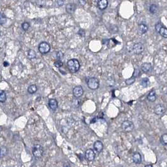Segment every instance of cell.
Masks as SVG:
<instances>
[{
	"label": "cell",
	"instance_id": "cell-15",
	"mask_svg": "<svg viewBox=\"0 0 167 167\" xmlns=\"http://www.w3.org/2000/svg\"><path fill=\"white\" fill-rule=\"evenodd\" d=\"M148 26L146 25L143 24V23L139 25L138 33L140 35H143L146 33L148 32Z\"/></svg>",
	"mask_w": 167,
	"mask_h": 167
},
{
	"label": "cell",
	"instance_id": "cell-17",
	"mask_svg": "<svg viewBox=\"0 0 167 167\" xmlns=\"http://www.w3.org/2000/svg\"><path fill=\"white\" fill-rule=\"evenodd\" d=\"M37 90H38V87L35 84L30 85L27 89L28 92L29 94H33L36 93V91H37Z\"/></svg>",
	"mask_w": 167,
	"mask_h": 167
},
{
	"label": "cell",
	"instance_id": "cell-13",
	"mask_svg": "<svg viewBox=\"0 0 167 167\" xmlns=\"http://www.w3.org/2000/svg\"><path fill=\"white\" fill-rule=\"evenodd\" d=\"M151 67L152 65L150 63H143L141 68V70L145 74H147L151 69Z\"/></svg>",
	"mask_w": 167,
	"mask_h": 167
},
{
	"label": "cell",
	"instance_id": "cell-9",
	"mask_svg": "<svg viewBox=\"0 0 167 167\" xmlns=\"http://www.w3.org/2000/svg\"><path fill=\"white\" fill-rule=\"evenodd\" d=\"M166 108L163 105L158 104L155 108V113L157 115H162L165 112Z\"/></svg>",
	"mask_w": 167,
	"mask_h": 167
},
{
	"label": "cell",
	"instance_id": "cell-34",
	"mask_svg": "<svg viewBox=\"0 0 167 167\" xmlns=\"http://www.w3.org/2000/svg\"><path fill=\"white\" fill-rule=\"evenodd\" d=\"M79 1L80 3V4L82 6L85 5L86 4V0H79Z\"/></svg>",
	"mask_w": 167,
	"mask_h": 167
},
{
	"label": "cell",
	"instance_id": "cell-8",
	"mask_svg": "<svg viewBox=\"0 0 167 167\" xmlns=\"http://www.w3.org/2000/svg\"><path fill=\"white\" fill-rule=\"evenodd\" d=\"M85 156H86V159L89 162H92L95 159L96 157V155H95L94 151L93 149H88L86 151L85 153Z\"/></svg>",
	"mask_w": 167,
	"mask_h": 167
},
{
	"label": "cell",
	"instance_id": "cell-29",
	"mask_svg": "<svg viewBox=\"0 0 167 167\" xmlns=\"http://www.w3.org/2000/svg\"><path fill=\"white\" fill-rule=\"evenodd\" d=\"M21 27L23 28V30L27 31L28 30V28H30V24H29L28 22H24V23H22Z\"/></svg>",
	"mask_w": 167,
	"mask_h": 167
},
{
	"label": "cell",
	"instance_id": "cell-7",
	"mask_svg": "<svg viewBox=\"0 0 167 167\" xmlns=\"http://www.w3.org/2000/svg\"><path fill=\"white\" fill-rule=\"evenodd\" d=\"M84 94V89L82 86H75L73 89V95L75 97L79 98Z\"/></svg>",
	"mask_w": 167,
	"mask_h": 167
},
{
	"label": "cell",
	"instance_id": "cell-21",
	"mask_svg": "<svg viewBox=\"0 0 167 167\" xmlns=\"http://www.w3.org/2000/svg\"><path fill=\"white\" fill-rule=\"evenodd\" d=\"M7 153H8V149H7V148L4 146H1V149H0V156H1V158L4 157L6 155Z\"/></svg>",
	"mask_w": 167,
	"mask_h": 167
},
{
	"label": "cell",
	"instance_id": "cell-22",
	"mask_svg": "<svg viewBox=\"0 0 167 167\" xmlns=\"http://www.w3.org/2000/svg\"><path fill=\"white\" fill-rule=\"evenodd\" d=\"M6 100V94L4 90H1L0 91V102L1 103H3Z\"/></svg>",
	"mask_w": 167,
	"mask_h": 167
},
{
	"label": "cell",
	"instance_id": "cell-14",
	"mask_svg": "<svg viewBox=\"0 0 167 167\" xmlns=\"http://www.w3.org/2000/svg\"><path fill=\"white\" fill-rule=\"evenodd\" d=\"M108 5V0H98L97 6L98 8L101 10H104L107 8Z\"/></svg>",
	"mask_w": 167,
	"mask_h": 167
},
{
	"label": "cell",
	"instance_id": "cell-4",
	"mask_svg": "<svg viewBox=\"0 0 167 167\" xmlns=\"http://www.w3.org/2000/svg\"><path fill=\"white\" fill-rule=\"evenodd\" d=\"M50 45L46 42H42L39 45V51L42 54H46L50 50Z\"/></svg>",
	"mask_w": 167,
	"mask_h": 167
},
{
	"label": "cell",
	"instance_id": "cell-12",
	"mask_svg": "<svg viewBox=\"0 0 167 167\" xmlns=\"http://www.w3.org/2000/svg\"><path fill=\"white\" fill-rule=\"evenodd\" d=\"M133 161L134 163L137 164V165L141 164V163L142 162V157L141 154L138 153V152H136V153H134L133 154Z\"/></svg>",
	"mask_w": 167,
	"mask_h": 167
},
{
	"label": "cell",
	"instance_id": "cell-6",
	"mask_svg": "<svg viewBox=\"0 0 167 167\" xmlns=\"http://www.w3.org/2000/svg\"><path fill=\"white\" fill-rule=\"evenodd\" d=\"M133 51L134 54L140 55L144 51V46L141 43H136L133 45Z\"/></svg>",
	"mask_w": 167,
	"mask_h": 167
},
{
	"label": "cell",
	"instance_id": "cell-10",
	"mask_svg": "<svg viewBox=\"0 0 167 167\" xmlns=\"http://www.w3.org/2000/svg\"><path fill=\"white\" fill-rule=\"evenodd\" d=\"M93 146L95 150L97 152H98V153H101L104 148L103 143L101 141H95V143H94Z\"/></svg>",
	"mask_w": 167,
	"mask_h": 167
},
{
	"label": "cell",
	"instance_id": "cell-25",
	"mask_svg": "<svg viewBox=\"0 0 167 167\" xmlns=\"http://www.w3.org/2000/svg\"><path fill=\"white\" fill-rule=\"evenodd\" d=\"M161 143L163 145H167V134H163L161 136Z\"/></svg>",
	"mask_w": 167,
	"mask_h": 167
},
{
	"label": "cell",
	"instance_id": "cell-28",
	"mask_svg": "<svg viewBox=\"0 0 167 167\" xmlns=\"http://www.w3.org/2000/svg\"><path fill=\"white\" fill-rule=\"evenodd\" d=\"M63 62H62L61 60H58L55 61V62H54V65H55V67H56L57 68H60L63 66Z\"/></svg>",
	"mask_w": 167,
	"mask_h": 167
},
{
	"label": "cell",
	"instance_id": "cell-20",
	"mask_svg": "<svg viewBox=\"0 0 167 167\" xmlns=\"http://www.w3.org/2000/svg\"><path fill=\"white\" fill-rule=\"evenodd\" d=\"M158 33H159L160 35L162 36H163V38H165V39H166L167 38V29L166 28L163 27V26H162L161 28L160 29Z\"/></svg>",
	"mask_w": 167,
	"mask_h": 167
},
{
	"label": "cell",
	"instance_id": "cell-31",
	"mask_svg": "<svg viewBox=\"0 0 167 167\" xmlns=\"http://www.w3.org/2000/svg\"><path fill=\"white\" fill-rule=\"evenodd\" d=\"M140 70H139V69H135V70H134V73H133V77H135V78H136V77H138V76H139V75H140Z\"/></svg>",
	"mask_w": 167,
	"mask_h": 167
},
{
	"label": "cell",
	"instance_id": "cell-23",
	"mask_svg": "<svg viewBox=\"0 0 167 167\" xmlns=\"http://www.w3.org/2000/svg\"><path fill=\"white\" fill-rule=\"evenodd\" d=\"M158 11V6L156 4H153L149 6V12L152 14H155Z\"/></svg>",
	"mask_w": 167,
	"mask_h": 167
},
{
	"label": "cell",
	"instance_id": "cell-24",
	"mask_svg": "<svg viewBox=\"0 0 167 167\" xmlns=\"http://www.w3.org/2000/svg\"><path fill=\"white\" fill-rule=\"evenodd\" d=\"M148 83H149V79L148 78H146V77H145V78H143V79L141 80V86H143V87H146L148 86Z\"/></svg>",
	"mask_w": 167,
	"mask_h": 167
},
{
	"label": "cell",
	"instance_id": "cell-16",
	"mask_svg": "<svg viewBox=\"0 0 167 167\" xmlns=\"http://www.w3.org/2000/svg\"><path fill=\"white\" fill-rule=\"evenodd\" d=\"M157 99L156 94V91L155 90H151L147 96V99L150 102H154Z\"/></svg>",
	"mask_w": 167,
	"mask_h": 167
},
{
	"label": "cell",
	"instance_id": "cell-36",
	"mask_svg": "<svg viewBox=\"0 0 167 167\" xmlns=\"http://www.w3.org/2000/svg\"><path fill=\"white\" fill-rule=\"evenodd\" d=\"M146 167H148V166H153V165H146V166H145Z\"/></svg>",
	"mask_w": 167,
	"mask_h": 167
},
{
	"label": "cell",
	"instance_id": "cell-5",
	"mask_svg": "<svg viewBox=\"0 0 167 167\" xmlns=\"http://www.w3.org/2000/svg\"><path fill=\"white\" fill-rule=\"evenodd\" d=\"M121 127L123 131L126 132H131L134 129V124L131 121L126 120V121H123L121 124Z\"/></svg>",
	"mask_w": 167,
	"mask_h": 167
},
{
	"label": "cell",
	"instance_id": "cell-27",
	"mask_svg": "<svg viewBox=\"0 0 167 167\" xmlns=\"http://www.w3.org/2000/svg\"><path fill=\"white\" fill-rule=\"evenodd\" d=\"M6 17H5V15H4V14H1V17H0V24H1V25L5 24V23H6Z\"/></svg>",
	"mask_w": 167,
	"mask_h": 167
},
{
	"label": "cell",
	"instance_id": "cell-19",
	"mask_svg": "<svg viewBox=\"0 0 167 167\" xmlns=\"http://www.w3.org/2000/svg\"><path fill=\"white\" fill-rule=\"evenodd\" d=\"M27 57L29 59H33V58H35L36 57V52H35V51L33 50H29L28 51Z\"/></svg>",
	"mask_w": 167,
	"mask_h": 167
},
{
	"label": "cell",
	"instance_id": "cell-1",
	"mask_svg": "<svg viewBox=\"0 0 167 167\" xmlns=\"http://www.w3.org/2000/svg\"><path fill=\"white\" fill-rule=\"evenodd\" d=\"M67 65L69 71L72 74L77 72L80 67V62L76 58H72L67 61Z\"/></svg>",
	"mask_w": 167,
	"mask_h": 167
},
{
	"label": "cell",
	"instance_id": "cell-26",
	"mask_svg": "<svg viewBox=\"0 0 167 167\" xmlns=\"http://www.w3.org/2000/svg\"><path fill=\"white\" fill-rule=\"evenodd\" d=\"M135 80H136L135 77H133V76H132L131 78L126 79V80H125V82L127 85H131V84H133L134 82H135Z\"/></svg>",
	"mask_w": 167,
	"mask_h": 167
},
{
	"label": "cell",
	"instance_id": "cell-11",
	"mask_svg": "<svg viewBox=\"0 0 167 167\" xmlns=\"http://www.w3.org/2000/svg\"><path fill=\"white\" fill-rule=\"evenodd\" d=\"M48 105L52 111H55L58 108V102L55 99H50L48 100Z\"/></svg>",
	"mask_w": 167,
	"mask_h": 167
},
{
	"label": "cell",
	"instance_id": "cell-2",
	"mask_svg": "<svg viewBox=\"0 0 167 167\" xmlns=\"http://www.w3.org/2000/svg\"><path fill=\"white\" fill-rule=\"evenodd\" d=\"M88 87L91 90H96L99 87V80L96 77H90L87 80Z\"/></svg>",
	"mask_w": 167,
	"mask_h": 167
},
{
	"label": "cell",
	"instance_id": "cell-3",
	"mask_svg": "<svg viewBox=\"0 0 167 167\" xmlns=\"http://www.w3.org/2000/svg\"><path fill=\"white\" fill-rule=\"evenodd\" d=\"M44 150L43 147L40 145H35L32 148V153L36 158H41L43 156Z\"/></svg>",
	"mask_w": 167,
	"mask_h": 167
},
{
	"label": "cell",
	"instance_id": "cell-33",
	"mask_svg": "<svg viewBox=\"0 0 167 167\" xmlns=\"http://www.w3.org/2000/svg\"><path fill=\"white\" fill-rule=\"evenodd\" d=\"M57 4L60 6H62V5H64V0H57Z\"/></svg>",
	"mask_w": 167,
	"mask_h": 167
},
{
	"label": "cell",
	"instance_id": "cell-18",
	"mask_svg": "<svg viewBox=\"0 0 167 167\" xmlns=\"http://www.w3.org/2000/svg\"><path fill=\"white\" fill-rule=\"evenodd\" d=\"M66 11L69 14H72L75 11V5L74 4L69 3L66 6Z\"/></svg>",
	"mask_w": 167,
	"mask_h": 167
},
{
	"label": "cell",
	"instance_id": "cell-30",
	"mask_svg": "<svg viewBox=\"0 0 167 167\" xmlns=\"http://www.w3.org/2000/svg\"><path fill=\"white\" fill-rule=\"evenodd\" d=\"M64 57V54H63L62 51H58L57 54V58L58 60H62Z\"/></svg>",
	"mask_w": 167,
	"mask_h": 167
},
{
	"label": "cell",
	"instance_id": "cell-32",
	"mask_svg": "<svg viewBox=\"0 0 167 167\" xmlns=\"http://www.w3.org/2000/svg\"><path fill=\"white\" fill-rule=\"evenodd\" d=\"M162 24H161L160 23H158L157 24H156V25H155V30H156V32H159L160 29L161 28V27H162Z\"/></svg>",
	"mask_w": 167,
	"mask_h": 167
},
{
	"label": "cell",
	"instance_id": "cell-35",
	"mask_svg": "<svg viewBox=\"0 0 167 167\" xmlns=\"http://www.w3.org/2000/svg\"><path fill=\"white\" fill-rule=\"evenodd\" d=\"M9 65H10V64H9V63L8 62L5 61L3 62V65L4 66V67H7V66H8Z\"/></svg>",
	"mask_w": 167,
	"mask_h": 167
}]
</instances>
